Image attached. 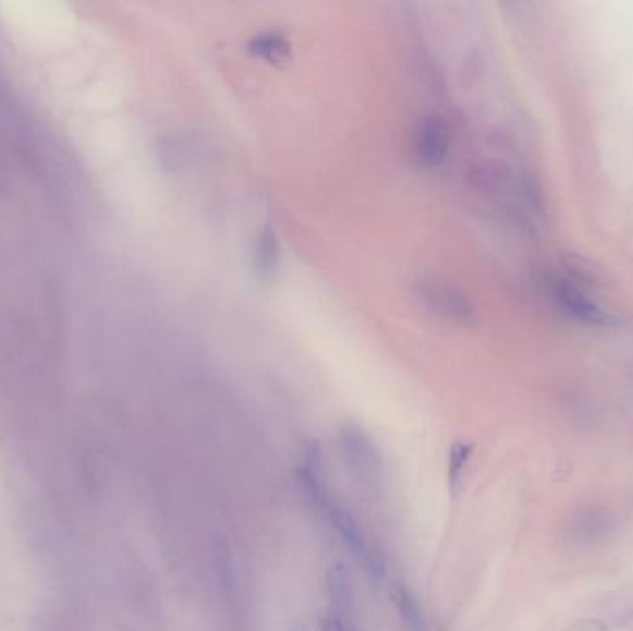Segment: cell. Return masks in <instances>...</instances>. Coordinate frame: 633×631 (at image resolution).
Listing matches in <instances>:
<instances>
[{
	"label": "cell",
	"mask_w": 633,
	"mask_h": 631,
	"mask_svg": "<svg viewBox=\"0 0 633 631\" xmlns=\"http://www.w3.org/2000/svg\"><path fill=\"white\" fill-rule=\"evenodd\" d=\"M417 294L437 317L454 323V325H471L474 323V307L462 289L445 280L441 276H421L417 280Z\"/></svg>",
	"instance_id": "6da1fadb"
},
{
	"label": "cell",
	"mask_w": 633,
	"mask_h": 631,
	"mask_svg": "<svg viewBox=\"0 0 633 631\" xmlns=\"http://www.w3.org/2000/svg\"><path fill=\"white\" fill-rule=\"evenodd\" d=\"M550 293L558 307L574 320L589 326H608L616 323L613 315L606 312L595 299H591L582 283L569 276L561 272L553 276L550 280Z\"/></svg>",
	"instance_id": "7a4b0ae2"
},
{
	"label": "cell",
	"mask_w": 633,
	"mask_h": 631,
	"mask_svg": "<svg viewBox=\"0 0 633 631\" xmlns=\"http://www.w3.org/2000/svg\"><path fill=\"white\" fill-rule=\"evenodd\" d=\"M449 147V129L443 119L437 116L426 117L425 121L418 124L417 135H415L418 160L425 166L437 167L447 158Z\"/></svg>",
	"instance_id": "3957f363"
},
{
	"label": "cell",
	"mask_w": 633,
	"mask_h": 631,
	"mask_svg": "<svg viewBox=\"0 0 633 631\" xmlns=\"http://www.w3.org/2000/svg\"><path fill=\"white\" fill-rule=\"evenodd\" d=\"M253 264L256 275L265 282L275 280L280 269V245L272 228H264L254 241Z\"/></svg>",
	"instance_id": "277c9868"
},
{
	"label": "cell",
	"mask_w": 633,
	"mask_h": 631,
	"mask_svg": "<svg viewBox=\"0 0 633 631\" xmlns=\"http://www.w3.org/2000/svg\"><path fill=\"white\" fill-rule=\"evenodd\" d=\"M343 442L344 452L351 458L352 469H360L362 474H369V472L375 471V448L360 429H344Z\"/></svg>",
	"instance_id": "5b68a950"
},
{
	"label": "cell",
	"mask_w": 633,
	"mask_h": 631,
	"mask_svg": "<svg viewBox=\"0 0 633 631\" xmlns=\"http://www.w3.org/2000/svg\"><path fill=\"white\" fill-rule=\"evenodd\" d=\"M248 49L254 56H259L269 63H282L290 58V44L277 32H264L259 36H254Z\"/></svg>",
	"instance_id": "8992f818"
},
{
	"label": "cell",
	"mask_w": 633,
	"mask_h": 631,
	"mask_svg": "<svg viewBox=\"0 0 633 631\" xmlns=\"http://www.w3.org/2000/svg\"><path fill=\"white\" fill-rule=\"evenodd\" d=\"M394 606L399 609L400 617L404 620L407 631H428L426 630L425 615L421 611L417 600L413 598L412 593L406 588H397L393 593Z\"/></svg>",
	"instance_id": "52a82bcc"
},
{
	"label": "cell",
	"mask_w": 633,
	"mask_h": 631,
	"mask_svg": "<svg viewBox=\"0 0 633 631\" xmlns=\"http://www.w3.org/2000/svg\"><path fill=\"white\" fill-rule=\"evenodd\" d=\"M473 456V447L471 445H455L450 452V484L454 485L462 480L463 471L468 465V460Z\"/></svg>",
	"instance_id": "ba28073f"
},
{
	"label": "cell",
	"mask_w": 633,
	"mask_h": 631,
	"mask_svg": "<svg viewBox=\"0 0 633 631\" xmlns=\"http://www.w3.org/2000/svg\"><path fill=\"white\" fill-rule=\"evenodd\" d=\"M561 631H608V626L600 619H582Z\"/></svg>",
	"instance_id": "9c48e42d"
},
{
	"label": "cell",
	"mask_w": 633,
	"mask_h": 631,
	"mask_svg": "<svg viewBox=\"0 0 633 631\" xmlns=\"http://www.w3.org/2000/svg\"><path fill=\"white\" fill-rule=\"evenodd\" d=\"M8 190H10V180H8L7 161H4L2 154H0V196L8 193Z\"/></svg>",
	"instance_id": "30bf717a"
},
{
	"label": "cell",
	"mask_w": 633,
	"mask_h": 631,
	"mask_svg": "<svg viewBox=\"0 0 633 631\" xmlns=\"http://www.w3.org/2000/svg\"><path fill=\"white\" fill-rule=\"evenodd\" d=\"M325 631H346L344 628V622L338 617H330V619L326 620Z\"/></svg>",
	"instance_id": "8fae6325"
}]
</instances>
